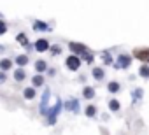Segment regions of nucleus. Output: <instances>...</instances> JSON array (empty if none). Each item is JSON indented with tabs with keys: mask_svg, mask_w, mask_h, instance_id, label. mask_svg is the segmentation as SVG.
Returning <instances> with one entry per match:
<instances>
[{
	"mask_svg": "<svg viewBox=\"0 0 149 135\" xmlns=\"http://www.w3.org/2000/svg\"><path fill=\"white\" fill-rule=\"evenodd\" d=\"M67 65H68L70 70H77L79 65H81V60H79L77 56H68V58H67Z\"/></svg>",
	"mask_w": 149,
	"mask_h": 135,
	"instance_id": "obj_1",
	"label": "nucleus"
},
{
	"mask_svg": "<svg viewBox=\"0 0 149 135\" xmlns=\"http://www.w3.org/2000/svg\"><path fill=\"white\" fill-rule=\"evenodd\" d=\"M135 58H139V60H149V49H137L135 51Z\"/></svg>",
	"mask_w": 149,
	"mask_h": 135,
	"instance_id": "obj_2",
	"label": "nucleus"
},
{
	"mask_svg": "<svg viewBox=\"0 0 149 135\" xmlns=\"http://www.w3.org/2000/svg\"><path fill=\"white\" fill-rule=\"evenodd\" d=\"M47 47H49V44H47V40H44V39L37 40V44H35V49H37V51H46Z\"/></svg>",
	"mask_w": 149,
	"mask_h": 135,
	"instance_id": "obj_3",
	"label": "nucleus"
},
{
	"mask_svg": "<svg viewBox=\"0 0 149 135\" xmlns=\"http://www.w3.org/2000/svg\"><path fill=\"white\" fill-rule=\"evenodd\" d=\"M11 67H13L11 60H2V61H0V69H2V70H9Z\"/></svg>",
	"mask_w": 149,
	"mask_h": 135,
	"instance_id": "obj_4",
	"label": "nucleus"
},
{
	"mask_svg": "<svg viewBox=\"0 0 149 135\" xmlns=\"http://www.w3.org/2000/svg\"><path fill=\"white\" fill-rule=\"evenodd\" d=\"M70 47H72L74 51H77V53H83V51H86V47H84V46H81V44H74V42L70 44Z\"/></svg>",
	"mask_w": 149,
	"mask_h": 135,
	"instance_id": "obj_5",
	"label": "nucleus"
},
{
	"mask_svg": "<svg viewBox=\"0 0 149 135\" xmlns=\"http://www.w3.org/2000/svg\"><path fill=\"white\" fill-rule=\"evenodd\" d=\"M35 69H37L39 72L46 70V61H42V60H40V61H37V63H35Z\"/></svg>",
	"mask_w": 149,
	"mask_h": 135,
	"instance_id": "obj_6",
	"label": "nucleus"
},
{
	"mask_svg": "<svg viewBox=\"0 0 149 135\" xmlns=\"http://www.w3.org/2000/svg\"><path fill=\"white\" fill-rule=\"evenodd\" d=\"M93 95H95V90H93V88H86V90H84V97H86V98H91Z\"/></svg>",
	"mask_w": 149,
	"mask_h": 135,
	"instance_id": "obj_7",
	"label": "nucleus"
},
{
	"mask_svg": "<svg viewBox=\"0 0 149 135\" xmlns=\"http://www.w3.org/2000/svg\"><path fill=\"white\" fill-rule=\"evenodd\" d=\"M37 28H39V30H49L42 21H35V30H37Z\"/></svg>",
	"mask_w": 149,
	"mask_h": 135,
	"instance_id": "obj_8",
	"label": "nucleus"
},
{
	"mask_svg": "<svg viewBox=\"0 0 149 135\" xmlns=\"http://www.w3.org/2000/svg\"><path fill=\"white\" fill-rule=\"evenodd\" d=\"M128 63H130V60H128L126 56H119V65H123V67H128Z\"/></svg>",
	"mask_w": 149,
	"mask_h": 135,
	"instance_id": "obj_9",
	"label": "nucleus"
},
{
	"mask_svg": "<svg viewBox=\"0 0 149 135\" xmlns=\"http://www.w3.org/2000/svg\"><path fill=\"white\" fill-rule=\"evenodd\" d=\"M14 77H16L18 81H23V79H25V72H23V70H16V74H14Z\"/></svg>",
	"mask_w": 149,
	"mask_h": 135,
	"instance_id": "obj_10",
	"label": "nucleus"
},
{
	"mask_svg": "<svg viewBox=\"0 0 149 135\" xmlns=\"http://www.w3.org/2000/svg\"><path fill=\"white\" fill-rule=\"evenodd\" d=\"M25 97H26V98H33V97H35V91H33L32 88H28V90L25 91Z\"/></svg>",
	"mask_w": 149,
	"mask_h": 135,
	"instance_id": "obj_11",
	"label": "nucleus"
},
{
	"mask_svg": "<svg viewBox=\"0 0 149 135\" xmlns=\"http://www.w3.org/2000/svg\"><path fill=\"white\" fill-rule=\"evenodd\" d=\"M18 42H19V44H26V35H25V33H19V35H18Z\"/></svg>",
	"mask_w": 149,
	"mask_h": 135,
	"instance_id": "obj_12",
	"label": "nucleus"
},
{
	"mask_svg": "<svg viewBox=\"0 0 149 135\" xmlns=\"http://www.w3.org/2000/svg\"><path fill=\"white\" fill-rule=\"evenodd\" d=\"M42 83H44V81H42L40 76H35V77H33V84H35V86H40Z\"/></svg>",
	"mask_w": 149,
	"mask_h": 135,
	"instance_id": "obj_13",
	"label": "nucleus"
},
{
	"mask_svg": "<svg viewBox=\"0 0 149 135\" xmlns=\"http://www.w3.org/2000/svg\"><path fill=\"white\" fill-rule=\"evenodd\" d=\"M93 76H95L97 79H102V76H104V74H102V70H100V69H95V70H93Z\"/></svg>",
	"mask_w": 149,
	"mask_h": 135,
	"instance_id": "obj_14",
	"label": "nucleus"
},
{
	"mask_svg": "<svg viewBox=\"0 0 149 135\" xmlns=\"http://www.w3.org/2000/svg\"><path fill=\"white\" fill-rule=\"evenodd\" d=\"M118 90H119V84H116V83L109 84V91H118Z\"/></svg>",
	"mask_w": 149,
	"mask_h": 135,
	"instance_id": "obj_15",
	"label": "nucleus"
},
{
	"mask_svg": "<svg viewBox=\"0 0 149 135\" xmlns=\"http://www.w3.org/2000/svg\"><path fill=\"white\" fill-rule=\"evenodd\" d=\"M140 74H142L144 77H147V76H149V69H147V67H142V69H140Z\"/></svg>",
	"mask_w": 149,
	"mask_h": 135,
	"instance_id": "obj_16",
	"label": "nucleus"
},
{
	"mask_svg": "<svg viewBox=\"0 0 149 135\" xmlns=\"http://www.w3.org/2000/svg\"><path fill=\"white\" fill-rule=\"evenodd\" d=\"M6 30H7L6 23H4V21H0V35H2V33H6Z\"/></svg>",
	"mask_w": 149,
	"mask_h": 135,
	"instance_id": "obj_17",
	"label": "nucleus"
},
{
	"mask_svg": "<svg viewBox=\"0 0 149 135\" xmlns=\"http://www.w3.org/2000/svg\"><path fill=\"white\" fill-rule=\"evenodd\" d=\"M26 61H28V58H26V56H19V58H18V63H19V65H25Z\"/></svg>",
	"mask_w": 149,
	"mask_h": 135,
	"instance_id": "obj_18",
	"label": "nucleus"
},
{
	"mask_svg": "<svg viewBox=\"0 0 149 135\" xmlns=\"http://www.w3.org/2000/svg\"><path fill=\"white\" fill-rule=\"evenodd\" d=\"M111 109H112V111H118V109H119V104H118L116 100H112V102H111Z\"/></svg>",
	"mask_w": 149,
	"mask_h": 135,
	"instance_id": "obj_19",
	"label": "nucleus"
},
{
	"mask_svg": "<svg viewBox=\"0 0 149 135\" xmlns=\"http://www.w3.org/2000/svg\"><path fill=\"white\" fill-rule=\"evenodd\" d=\"M95 111H97V109H95V107H91V105H90V107H88V109H86V114H88V116H93V114H95Z\"/></svg>",
	"mask_w": 149,
	"mask_h": 135,
	"instance_id": "obj_20",
	"label": "nucleus"
},
{
	"mask_svg": "<svg viewBox=\"0 0 149 135\" xmlns=\"http://www.w3.org/2000/svg\"><path fill=\"white\" fill-rule=\"evenodd\" d=\"M4 81H6V76H4V74H0V83H4Z\"/></svg>",
	"mask_w": 149,
	"mask_h": 135,
	"instance_id": "obj_21",
	"label": "nucleus"
}]
</instances>
